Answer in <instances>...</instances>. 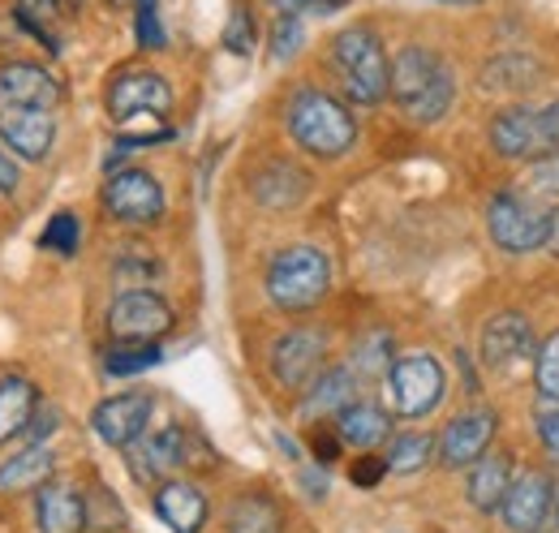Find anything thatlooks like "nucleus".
Segmentation results:
<instances>
[{
  "label": "nucleus",
  "mask_w": 559,
  "mask_h": 533,
  "mask_svg": "<svg viewBox=\"0 0 559 533\" xmlns=\"http://www.w3.org/2000/svg\"><path fill=\"white\" fill-rule=\"evenodd\" d=\"M310 443H314V461L319 465H332V461H341V435H336V426H314V435H310Z\"/></svg>",
  "instance_id": "43"
},
{
  "label": "nucleus",
  "mask_w": 559,
  "mask_h": 533,
  "mask_svg": "<svg viewBox=\"0 0 559 533\" xmlns=\"http://www.w3.org/2000/svg\"><path fill=\"white\" fill-rule=\"evenodd\" d=\"M82 4H86V0H66V9H70V17H78V13H82Z\"/></svg>",
  "instance_id": "48"
},
{
  "label": "nucleus",
  "mask_w": 559,
  "mask_h": 533,
  "mask_svg": "<svg viewBox=\"0 0 559 533\" xmlns=\"http://www.w3.org/2000/svg\"><path fill=\"white\" fill-rule=\"evenodd\" d=\"M551 517H556V525H559V495H556V512H551Z\"/></svg>",
  "instance_id": "50"
},
{
  "label": "nucleus",
  "mask_w": 559,
  "mask_h": 533,
  "mask_svg": "<svg viewBox=\"0 0 559 533\" xmlns=\"http://www.w3.org/2000/svg\"><path fill=\"white\" fill-rule=\"evenodd\" d=\"M190 448H194V439L181 426H164V430L146 435L139 443H130L126 457H130V465L142 482H155V477H168L181 465H190Z\"/></svg>",
  "instance_id": "17"
},
{
  "label": "nucleus",
  "mask_w": 559,
  "mask_h": 533,
  "mask_svg": "<svg viewBox=\"0 0 559 533\" xmlns=\"http://www.w3.org/2000/svg\"><path fill=\"white\" fill-rule=\"evenodd\" d=\"M35 408H39V388L26 375H4L0 379V448L26 435Z\"/></svg>",
  "instance_id": "26"
},
{
  "label": "nucleus",
  "mask_w": 559,
  "mask_h": 533,
  "mask_svg": "<svg viewBox=\"0 0 559 533\" xmlns=\"http://www.w3.org/2000/svg\"><path fill=\"white\" fill-rule=\"evenodd\" d=\"M82 499H86V525H95V530H121L126 525V508L104 482H95L91 495H82Z\"/></svg>",
  "instance_id": "34"
},
{
  "label": "nucleus",
  "mask_w": 559,
  "mask_h": 533,
  "mask_svg": "<svg viewBox=\"0 0 559 533\" xmlns=\"http://www.w3.org/2000/svg\"><path fill=\"white\" fill-rule=\"evenodd\" d=\"M490 151L503 159H538L559 146V99L551 104H512L490 121Z\"/></svg>",
  "instance_id": "6"
},
{
  "label": "nucleus",
  "mask_w": 559,
  "mask_h": 533,
  "mask_svg": "<svg viewBox=\"0 0 559 533\" xmlns=\"http://www.w3.org/2000/svg\"><path fill=\"white\" fill-rule=\"evenodd\" d=\"M61 17H70L66 0H13V22H17L39 48H48L52 57L61 52V35H57V22H61Z\"/></svg>",
  "instance_id": "27"
},
{
  "label": "nucleus",
  "mask_w": 559,
  "mask_h": 533,
  "mask_svg": "<svg viewBox=\"0 0 559 533\" xmlns=\"http://www.w3.org/2000/svg\"><path fill=\"white\" fill-rule=\"evenodd\" d=\"M35 530L39 533H82L86 530V499L70 477H48L35 490Z\"/></svg>",
  "instance_id": "19"
},
{
  "label": "nucleus",
  "mask_w": 559,
  "mask_h": 533,
  "mask_svg": "<svg viewBox=\"0 0 559 533\" xmlns=\"http://www.w3.org/2000/svg\"><path fill=\"white\" fill-rule=\"evenodd\" d=\"M177 328L173 306L151 288H126L108 306V335L126 344H155Z\"/></svg>",
  "instance_id": "10"
},
{
  "label": "nucleus",
  "mask_w": 559,
  "mask_h": 533,
  "mask_svg": "<svg viewBox=\"0 0 559 533\" xmlns=\"http://www.w3.org/2000/svg\"><path fill=\"white\" fill-rule=\"evenodd\" d=\"M328 366V335L314 328H293L272 344V375L284 392H306Z\"/></svg>",
  "instance_id": "11"
},
{
  "label": "nucleus",
  "mask_w": 559,
  "mask_h": 533,
  "mask_svg": "<svg viewBox=\"0 0 559 533\" xmlns=\"http://www.w3.org/2000/svg\"><path fill=\"white\" fill-rule=\"evenodd\" d=\"M151 413H155V396L151 392H117V396L99 400L95 413H91V430L108 443V448H130L139 443L151 426Z\"/></svg>",
  "instance_id": "15"
},
{
  "label": "nucleus",
  "mask_w": 559,
  "mask_h": 533,
  "mask_svg": "<svg viewBox=\"0 0 559 533\" xmlns=\"http://www.w3.org/2000/svg\"><path fill=\"white\" fill-rule=\"evenodd\" d=\"M108 117L121 126V146H151V142H168L173 130L164 126V117L173 112V86L155 73V69H121L108 82Z\"/></svg>",
  "instance_id": "2"
},
{
  "label": "nucleus",
  "mask_w": 559,
  "mask_h": 533,
  "mask_svg": "<svg viewBox=\"0 0 559 533\" xmlns=\"http://www.w3.org/2000/svg\"><path fill=\"white\" fill-rule=\"evenodd\" d=\"M361 392V379H357V370L353 366H323V375L301 392V413L310 417V422H319V417H336L341 408H349L353 400Z\"/></svg>",
  "instance_id": "22"
},
{
  "label": "nucleus",
  "mask_w": 559,
  "mask_h": 533,
  "mask_svg": "<svg viewBox=\"0 0 559 533\" xmlns=\"http://www.w3.org/2000/svg\"><path fill=\"white\" fill-rule=\"evenodd\" d=\"M306 190H310V181H306L293 164H272V173L254 177V194H259L263 206H272V211L297 206V202L306 199Z\"/></svg>",
  "instance_id": "29"
},
{
  "label": "nucleus",
  "mask_w": 559,
  "mask_h": 533,
  "mask_svg": "<svg viewBox=\"0 0 559 533\" xmlns=\"http://www.w3.org/2000/svg\"><path fill=\"white\" fill-rule=\"evenodd\" d=\"M66 104V82L39 61H4L0 66V108H44L57 112Z\"/></svg>",
  "instance_id": "14"
},
{
  "label": "nucleus",
  "mask_w": 559,
  "mask_h": 533,
  "mask_svg": "<svg viewBox=\"0 0 559 533\" xmlns=\"http://www.w3.org/2000/svg\"><path fill=\"white\" fill-rule=\"evenodd\" d=\"M134 31H139V48H146V52H159V48L168 44V35H164V22H159V13H155V0H139V13H134Z\"/></svg>",
  "instance_id": "39"
},
{
  "label": "nucleus",
  "mask_w": 559,
  "mask_h": 533,
  "mask_svg": "<svg viewBox=\"0 0 559 533\" xmlns=\"http://www.w3.org/2000/svg\"><path fill=\"white\" fill-rule=\"evenodd\" d=\"M78 241H82V220L73 215V211H57L48 224H44V233H39V246L44 250H52V254H78Z\"/></svg>",
  "instance_id": "33"
},
{
  "label": "nucleus",
  "mask_w": 559,
  "mask_h": 533,
  "mask_svg": "<svg viewBox=\"0 0 559 533\" xmlns=\"http://www.w3.org/2000/svg\"><path fill=\"white\" fill-rule=\"evenodd\" d=\"M508 486H512V457L508 452H487L469 465V482H465V495L478 512H499L503 499H508Z\"/></svg>",
  "instance_id": "25"
},
{
  "label": "nucleus",
  "mask_w": 559,
  "mask_h": 533,
  "mask_svg": "<svg viewBox=\"0 0 559 533\" xmlns=\"http://www.w3.org/2000/svg\"><path fill=\"white\" fill-rule=\"evenodd\" d=\"M551 512H556V482H551L547 473L530 469V473L512 477L508 499H503V508H499V517H503L508 530L543 533V525L551 521Z\"/></svg>",
  "instance_id": "16"
},
{
  "label": "nucleus",
  "mask_w": 559,
  "mask_h": 533,
  "mask_svg": "<svg viewBox=\"0 0 559 533\" xmlns=\"http://www.w3.org/2000/svg\"><path fill=\"white\" fill-rule=\"evenodd\" d=\"M224 48H228L233 57H254V48H259V13H254L246 0H237L233 13H228Z\"/></svg>",
  "instance_id": "32"
},
{
  "label": "nucleus",
  "mask_w": 559,
  "mask_h": 533,
  "mask_svg": "<svg viewBox=\"0 0 559 533\" xmlns=\"http://www.w3.org/2000/svg\"><path fill=\"white\" fill-rule=\"evenodd\" d=\"M435 4H483V0H435Z\"/></svg>",
  "instance_id": "49"
},
{
  "label": "nucleus",
  "mask_w": 559,
  "mask_h": 533,
  "mask_svg": "<svg viewBox=\"0 0 559 533\" xmlns=\"http://www.w3.org/2000/svg\"><path fill=\"white\" fill-rule=\"evenodd\" d=\"M383 473H388V461L379 452H357V461L349 465L353 486H361V490H374L383 482Z\"/></svg>",
  "instance_id": "41"
},
{
  "label": "nucleus",
  "mask_w": 559,
  "mask_h": 533,
  "mask_svg": "<svg viewBox=\"0 0 559 533\" xmlns=\"http://www.w3.org/2000/svg\"><path fill=\"white\" fill-rule=\"evenodd\" d=\"M104 215L117 220V224H130V228H146V224H159L164 211H168V194L159 186V177H151L146 168H117L108 173L104 190Z\"/></svg>",
  "instance_id": "8"
},
{
  "label": "nucleus",
  "mask_w": 559,
  "mask_h": 533,
  "mask_svg": "<svg viewBox=\"0 0 559 533\" xmlns=\"http://www.w3.org/2000/svg\"><path fill=\"white\" fill-rule=\"evenodd\" d=\"M396 357H392V340L379 332V335H366L361 344H357V353H353V370H357V379H370V375H388V366H392Z\"/></svg>",
  "instance_id": "35"
},
{
  "label": "nucleus",
  "mask_w": 559,
  "mask_h": 533,
  "mask_svg": "<svg viewBox=\"0 0 559 533\" xmlns=\"http://www.w3.org/2000/svg\"><path fill=\"white\" fill-rule=\"evenodd\" d=\"M495 430H499V417H495V408H487V404L456 413V417L443 426V435L435 439V457H439V465L469 469L478 457H487L490 452Z\"/></svg>",
  "instance_id": "13"
},
{
  "label": "nucleus",
  "mask_w": 559,
  "mask_h": 533,
  "mask_svg": "<svg viewBox=\"0 0 559 533\" xmlns=\"http://www.w3.org/2000/svg\"><path fill=\"white\" fill-rule=\"evenodd\" d=\"M530 190L534 194H559V146L530 159Z\"/></svg>",
  "instance_id": "40"
},
{
  "label": "nucleus",
  "mask_w": 559,
  "mask_h": 533,
  "mask_svg": "<svg viewBox=\"0 0 559 533\" xmlns=\"http://www.w3.org/2000/svg\"><path fill=\"white\" fill-rule=\"evenodd\" d=\"M430 457H435V439H430V435H421V430L392 435V439H388V452H383L388 473H405V477L430 465Z\"/></svg>",
  "instance_id": "31"
},
{
  "label": "nucleus",
  "mask_w": 559,
  "mask_h": 533,
  "mask_svg": "<svg viewBox=\"0 0 559 533\" xmlns=\"http://www.w3.org/2000/svg\"><path fill=\"white\" fill-rule=\"evenodd\" d=\"M543 250L559 259V206H551V211H547V237H543Z\"/></svg>",
  "instance_id": "46"
},
{
  "label": "nucleus",
  "mask_w": 559,
  "mask_h": 533,
  "mask_svg": "<svg viewBox=\"0 0 559 533\" xmlns=\"http://www.w3.org/2000/svg\"><path fill=\"white\" fill-rule=\"evenodd\" d=\"M534 357H538V340H534V328H530V319L521 310H503L483 328V362H487V370L512 379Z\"/></svg>",
  "instance_id": "12"
},
{
  "label": "nucleus",
  "mask_w": 559,
  "mask_h": 533,
  "mask_svg": "<svg viewBox=\"0 0 559 533\" xmlns=\"http://www.w3.org/2000/svg\"><path fill=\"white\" fill-rule=\"evenodd\" d=\"M57 426H61V408L57 404H39L31 426H26V443H48L57 435Z\"/></svg>",
  "instance_id": "42"
},
{
  "label": "nucleus",
  "mask_w": 559,
  "mask_h": 533,
  "mask_svg": "<svg viewBox=\"0 0 559 533\" xmlns=\"http://www.w3.org/2000/svg\"><path fill=\"white\" fill-rule=\"evenodd\" d=\"M0 142L22 159H48L57 146V121L44 108H0Z\"/></svg>",
  "instance_id": "18"
},
{
  "label": "nucleus",
  "mask_w": 559,
  "mask_h": 533,
  "mask_svg": "<svg viewBox=\"0 0 559 533\" xmlns=\"http://www.w3.org/2000/svg\"><path fill=\"white\" fill-rule=\"evenodd\" d=\"M159 344H126V340H112L108 353H104V375L108 379H134L146 375L151 366H159Z\"/></svg>",
  "instance_id": "30"
},
{
  "label": "nucleus",
  "mask_w": 559,
  "mask_h": 533,
  "mask_svg": "<svg viewBox=\"0 0 559 533\" xmlns=\"http://www.w3.org/2000/svg\"><path fill=\"white\" fill-rule=\"evenodd\" d=\"M383 379H388V400H392L396 417H409V422L435 413L439 400L448 396V370L430 353H405V357H396Z\"/></svg>",
  "instance_id": "7"
},
{
  "label": "nucleus",
  "mask_w": 559,
  "mask_h": 533,
  "mask_svg": "<svg viewBox=\"0 0 559 533\" xmlns=\"http://www.w3.org/2000/svg\"><path fill=\"white\" fill-rule=\"evenodd\" d=\"M284 521H280V504L272 495H237L228 504V533H280Z\"/></svg>",
  "instance_id": "28"
},
{
  "label": "nucleus",
  "mask_w": 559,
  "mask_h": 533,
  "mask_svg": "<svg viewBox=\"0 0 559 533\" xmlns=\"http://www.w3.org/2000/svg\"><path fill=\"white\" fill-rule=\"evenodd\" d=\"M534 430H538L547 457L559 465V400L538 396V404H534Z\"/></svg>",
  "instance_id": "37"
},
{
  "label": "nucleus",
  "mask_w": 559,
  "mask_h": 533,
  "mask_svg": "<svg viewBox=\"0 0 559 533\" xmlns=\"http://www.w3.org/2000/svg\"><path fill=\"white\" fill-rule=\"evenodd\" d=\"M17 181H22V173H17L13 155H9V146L0 142V194H13V190H17Z\"/></svg>",
  "instance_id": "45"
},
{
  "label": "nucleus",
  "mask_w": 559,
  "mask_h": 533,
  "mask_svg": "<svg viewBox=\"0 0 559 533\" xmlns=\"http://www.w3.org/2000/svg\"><path fill=\"white\" fill-rule=\"evenodd\" d=\"M276 13H293V17H301V13H332V9H341V4H349V0H267Z\"/></svg>",
  "instance_id": "44"
},
{
  "label": "nucleus",
  "mask_w": 559,
  "mask_h": 533,
  "mask_svg": "<svg viewBox=\"0 0 559 533\" xmlns=\"http://www.w3.org/2000/svg\"><path fill=\"white\" fill-rule=\"evenodd\" d=\"M534 388H538V396L559 400V332H551L538 344V357H534Z\"/></svg>",
  "instance_id": "36"
},
{
  "label": "nucleus",
  "mask_w": 559,
  "mask_h": 533,
  "mask_svg": "<svg viewBox=\"0 0 559 533\" xmlns=\"http://www.w3.org/2000/svg\"><path fill=\"white\" fill-rule=\"evenodd\" d=\"M301 39H306L301 17H293V13H276V26H272V57H276V61H288V57L301 48Z\"/></svg>",
  "instance_id": "38"
},
{
  "label": "nucleus",
  "mask_w": 559,
  "mask_h": 533,
  "mask_svg": "<svg viewBox=\"0 0 559 533\" xmlns=\"http://www.w3.org/2000/svg\"><path fill=\"white\" fill-rule=\"evenodd\" d=\"M48 477H57V448L52 443H26L0 465V495H26L39 490Z\"/></svg>",
  "instance_id": "24"
},
{
  "label": "nucleus",
  "mask_w": 559,
  "mask_h": 533,
  "mask_svg": "<svg viewBox=\"0 0 559 533\" xmlns=\"http://www.w3.org/2000/svg\"><path fill=\"white\" fill-rule=\"evenodd\" d=\"M487 233L503 254H530L543 250L547 237V211L516 190H499L487 206Z\"/></svg>",
  "instance_id": "9"
},
{
  "label": "nucleus",
  "mask_w": 559,
  "mask_h": 533,
  "mask_svg": "<svg viewBox=\"0 0 559 533\" xmlns=\"http://www.w3.org/2000/svg\"><path fill=\"white\" fill-rule=\"evenodd\" d=\"M284 126H288V138L314 159H341L357 146V121L349 104L323 86H297L288 95Z\"/></svg>",
  "instance_id": "3"
},
{
  "label": "nucleus",
  "mask_w": 559,
  "mask_h": 533,
  "mask_svg": "<svg viewBox=\"0 0 559 533\" xmlns=\"http://www.w3.org/2000/svg\"><path fill=\"white\" fill-rule=\"evenodd\" d=\"M328 66L336 73L345 99L357 108H379L388 99L392 61H388V48L374 26H345L328 44Z\"/></svg>",
  "instance_id": "4"
},
{
  "label": "nucleus",
  "mask_w": 559,
  "mask_h": 533,
  "mask_svg": "<svg viewBox=\"0 0 559 533\" xmlns=\"http://www.w3.org/2000/svg\"><path fill=\"white\" fill-rule=\"evenodd\" d=\"M332 426H336L341 443H345V448H357V452H379V448L392 439V413L361 396L353 400L349 408H341V413L332 417Z\"/></svg>",
  "instance_id": "21"
},
{
  "label": "nucleus",
  "mask_w": 559,
  "mask_h": 533,
  "mask_svg": "<svg viewBox=\"0 0 559 533\" xmlns=\"http://www.w3.org/2000/svg\"><path fill=\"white\" fill-rule=\"evenodd\" d=\"M478 82H483L487 95H499V99L525 95V91H534L543 82V61L530 57V52H499L483 66Z\"/></svg>",
  "instance_id": "23"
},
{
  "label": "nucleus",
  "mask_w": 559,
  "mask_h": 533,
  "mask_svg": "<svg viewBox=\"0 0 559 533\" xmlns=\"http://www.w3.org/2000/svg\"><path fill=\"white\" fill-rule=\"evenodd\" d=\"M301 482H306V490H310L314 499H323V495H328V473H323V469H306V473H301Z\"/></svg>",
  "instance_id": "47"
},
{
  "label": "nucleus",
  "mask_w": 559,
  "mask_h": 533,
  "mask_svg": "<svg viewBox=\"0 0 559 533\" xmlns=\"http://www.w3.org/2000/svg\"><path fill=\"white\" fill-rule=\"evenodd\" d=\"M207 512H211L207 495H203L194 482L168 477V482L155 490V517H159L173 533H203Z\"/></svg>",
  "instance_id": "20"
},
{
  "label": "nucleus",
  "mask_w": 559,
  "mask_h": 533,
  "mask_svg": "<svg viewBox=\"0 0 559 533\" xmlns=\"http://www.w3.org/2000/svg\"><path fill=\"white\" fill-rule=\"evenodd\" d=\"M392 104L414 121V126H435L452 112L456 104V73L452 66L426 48V44H405L392 57V82H388Z\"/></svg>",
  "instance_id": "1"
},
{
  "label": "nucleus",
  "mask_w": 559,
  "mask_h": 533,
  "mask_svg": "<svg viewBox=\"0 0 559 533\" xmlns=\"http://www.w3.org/2000/svg\"><path fill=\"white\" fill-rule=\"evenodd\" d=\"M267 297L284 315H306L332 293V259L319 246H284L267 263Z\"/></svg>",
  "instance_id": "5"
}]
</instances>
